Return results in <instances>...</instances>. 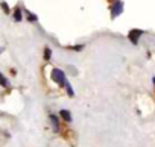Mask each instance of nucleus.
I'll list each match as a JSON object with an SVG mask.
<instances>
[{"mask_svg": "<svg viewBox=\"0 0 155 147\" xmlns=\"http://www.w3.org/2000/svg\"><path fill=\"white\" fill-rule=\"evenodd\" d=\"M52 79H53V82H56L59 87H65V84H67V79H65L64 71L59 70V68H53V70H52Z\"/></svg>", "mask_w": 155, "mask_h": 147, "instance_id": "nucleus-1", "label": "nucleus"}, {"mask_svg": "<svg viewBox=\"0 0 155 147\" xmlns=\"http://www.w3.org/2000/svg\"><path fill=\"white\" fill-rule=\"evenodd\" d=\"M122 11H123V2L122 0H116V2L111 5V17L113 18L119 17L122 14Z\"/></svg>", "mask_w": 155, "mask_h": 147, "instance_id": "nucleus-2", "label": "nucleus"}, {"mask_svg": "<svg viewBox=\"0 0 155 147\" xmlns=\"http://www.w3.org/2000/svg\"><path fill=\"white\" fill-rule=\"evenodd\" d=\"M143 35V30H140V29H132V30H129V34H128V38H129V41L132 43V44H138V38Z\"/></svg>", "mask_w": 155, "mask_h": 147, "instance_id": "nucleus-3", "label": "nucleus"}, {"mask_svg": "<svg viewBox=\"0 0 155 147\" xmlns=\"http://www.w3.org/2000/svg\"><path fill=\"white\" fill-rule=\"evenodd\" d=\"M50 120H52V124H53V130L55 132H59V120H58V117L56 115H50Z\"/></svg>", "mask_w": 155, "mask_h": 147, "instance_id": "nucleus-4", "label": "nucleus"}, {"mask_svg": "<svg viewBox=\"0 0 155 147\" xmlns=\"http://www.w3.org/2000/svg\"><path fill=\"white\" fill-rule=\"evenodd\" d=\"M59 115L62 117V120H65V121H71V115H70V112H68L67 109L59 111Z\"/></svg>", "mask_w": 155, "mask_h": 147, "instance_id": "nucleus-5", "label": "nucleus"}, {"mask_svg": "<svg viewBox=\"0 0 155 147\" xmlns=\"http://www.w3.org/2000/svg\"><path fill=\"white\" fill-rule=\"evenodd\" d=\"M14 18H15V21H21V11L18 8H15V11H14Z\"/></svg>", "mask_w": 155, "mask_h": 147, "instance_id": "nucleus-6", "label": "nucleus"}, {"mask_svg": "<svg viewBox=\"0 0 155 147\" xmlns=\"http://www.w3.org/2000/svg\"><path fill=\"white\" fill-rule=\"evenodd\" d=\"M50 56H52V50H50L49 47H46V49H44V59H46V61H49V59H50Z\"/></svg>", "mask_w": 155, "mask_h": 147, "instance_id": "nucleus-7", "label": "nucleus"}, {"mask_svg": "<svg viewBox=\"0 0 155 147\" xmlns=\"http://www.w3.org/2000/svg\"><path fill=\"white\" fill-rule=\"evenodd\" d=\"M0 85H2V87H8V79L2 75V73H0Z\"/></svg>", "mask_w": 155, "mask_h": 147, "instance_id": "nucleus-8", "label": "nucleus"}, {"mask_svg": "<svg viewBox=\"0 0 155 147\" xmlns=\"http://www.w3.org/2000/svg\"><path fill=\"white\" fill-rule=\"evenodd\" d=\"M65 88H67V93H68V96H70V97H73V96H74V91H73V88L70 87V84H68V82L65 84Z\"/></svg>", "mask_w": 155, "mask_h": 147, "instance_id": "nucleus-9", "label": "nucleus"}, {"mask_svg": "<svg viewBox=\"0 0 155 147\" xmlns=\"http://www.w3.org/2000/svg\"><path fill=\"white\" fill-rule=\"evenodd\" d=\"M28 20H29V21H37L38 18H37V15H34V14H31V12L28 11Z\"/></svg>", "mask_w": 155, "mask_h": 147, "instance_id": "nucleus-10", "label": "nucleus"}, {"mask_svg": "<svg viewBox=\"0 0 155 147\" xmlns=\"http://www.w3.org/2000/svg\"><path fill=\"white\" fill-rule=\"evenodd\" d=\"M2 8H3V11H5V12H6V14H9V6H8V5H6V3H5V2H3V3H2Z\"/></svg>", "mask_w": 155, "mask_h": 147, "instance_id": "nucleus-11", "label": "nucleus"}, {"mask_svg": "<svg viewBox=\"0 0 155 147\" xmlns=\"http://www.w3.org/2000/svg\"><path fill=\"white\" fill-rule=\"evenodd\" d=\"M70 49H73V50H76V52H79V50H82V49H84V46H81V44H79V46H74V47H70Z\"/></svg>", "mask_w": 155, "mask_h": 147, "instance_id": "nucleus-12", "label": "nucleus"}, {"mask_svg": "<svg viewBox=\"0 0 155 147\" xmlns=\"http://www.w3.org/2000/svg\"><path fill=\"white\" fill-rule=\"evenodd\" d=\"M152 81H153V85H155V78H153V79H152Z\"/></svg>", "mask_w": 155, "mask_h": 147, "instance_id": "nucleus-13", "label": "nucleus"}, {"mask_svg": "<svg viewBox=\"0 0 155 147\" xmlns=\"http://www.w3.org/2000/svg\"><path fill=\"white\" fill-rule=\"evenodd\" d=\"M108 2H116V0H108Z\"/></svg>", "mask_w": 155, "mask_h": 147, "instance_id": "nucleus-14", "label": "nucleus"}]
</instances>
